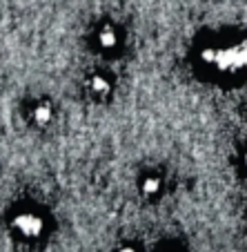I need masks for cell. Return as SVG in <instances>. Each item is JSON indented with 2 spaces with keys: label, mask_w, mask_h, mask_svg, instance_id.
I'll return each mask as SVG.
<instances>
[{
  "label": "cell",
  "mask_w": 247,
  "mask_h": 252,
  "mask_svg": "<svg viewBox=\"0 0 247 252\" xmlns=\"http://www.w3.org/2000/svg\"><path fill=\"white\" fill-rule=\"evenodd\" d=\"M214 69L223 71L227 76L245 74L247 71V40H238V43H229L225 47H219Z\"/></svg>",
  "instance_id": "6da1fadb"
},
{
  "label": "cell",
  "mask_w": 247,
  "mask_h": 252,
  "mask_svg": "<svg viewBox=\"0 0 247 252\" xmlns=\"http://www.w3.org/2000/svg\"><path fill=\"white\" fill-rule=\"evenodd\" d=\"M96 45H98L100 52L105 54H111L116 47L120 45V33L116 27H111V25H105V27L98 29V33H96Z\"/></svg>",
  "instance_id": "3957f363"
},
{
  "label": "cell",
  "mask_w": 247,
  "mask_h": 252,
  "mask_svg": "<svg viewBox=\"0 0 247 252\" xmlns=\"http://www.w3.org/2000/svg\"><path fill=\"white\" fill-rule=\"evenodd\" d=\"M167 252H176V250H167Z\"/></svg>",
  "instance_id": "30bf717a"
},
{
  "label": "cell",
  "mask_w": 247,
  "mask_h": 252,
  "mask_svg": "<svg viewBox=\"0 0 247 252\" xmlns=\"http://www.w3.org/2000/svg\"><path fill=\"white\" fill-rule=\"evenodd\" d=\"M163 190V181H161V176L156 174H147L143 176V181H140V192H143L147 199H154V196H158Z\"/></svg>",
  "instance_id": "277c9868"
},
{
  "label": "cell",
  "mask_w": 247,
  "mask_h": 252,
  "mask_svg": "<svg viewBox=\"0 0 247 252\" xmlns=\"http://www.w3.org/2000/svg\"><path fill=\"white\" fill-rule=\"evenodd\" d=\"M216 54H219V47H216V45H207V47H203L200 49V63H203L205 67H212V69H214Z\"/></svg>",
  "instance_id": "52a82bcc"
},
{
  "label": "cell",
  "mask_w": 247,
  "mask_h": 252,
  "mask_svg": "<svg viewBox=\"0 0 247 252\" xmlns=\"http://www.w3.org/2000/svg\"><path fill=\"white\" fill-rule=\"evenodd\" d=\"M87 87H89V92H94V94L105 96L111 92V81L105 76V74H94V76L89 78V83H87Z\"/></svg>",
  "instance_id": "8992f818"
},
{
  "label": "cell",
  "mask_w": 247,
  "mask_h": 252,
  "mask_svg": "<svg viewBox=\"0 0 247 252\" xmlns=\"http://www.w3.org/2000/svg\"><path fill=\"white\" fill-rule=\"evenodd\" d=\"M31 116H33V123L40 125V127H45V125L52 123L54 119V110L49 103H38L36 107L31 110Z\"/></svg>",
  "instance_id": "5b68a950"
},
{
  "label": "cell",
  "mask_w": 247,
  "mask_h": 252,
  "mask_svg": "<svg viewBox=\"0 0 247 252\" xmlns=\"http://www.w3.org/2000/svg\"><path fill=\"white\" fill-rule=\"evenodd\" d=\"M14 230L25 239H38L45 232V219L43 214L25 210V212L14 217Z\"/></svg>",
  "instance_id": "7a4b0ae2"
},
{
  "label": "cell",
  "mask_w": 247,
  "mask_h": 252,
  "mask_svg": "<svg viewBox=\"0 0 247 252\" xmlns=\"http://www.w3.org/2000/svg\"><path fill=\"white\" fill-rule=\"evenodd\" d=\"M243 167H245V170H247V150H245V152H243Z\"/></svg>",
  "instance_id": "9c48e42d"
},
{
  "label": "cell",
  "mask_w": 247,
  "mask_h": 252,
  "mask_svg": "<svg viewBox=\"0 0 247 252\" xmlns=\"http://www.w3.org/2000/svg\"><path fill=\"white\" fill-rule=\"evenodd\" d=\"M118 252H138V250H136V248H132V246H125V248H120Z\"/></svg>",
  "instance_id": "ba28073f"
}]
</instances>
